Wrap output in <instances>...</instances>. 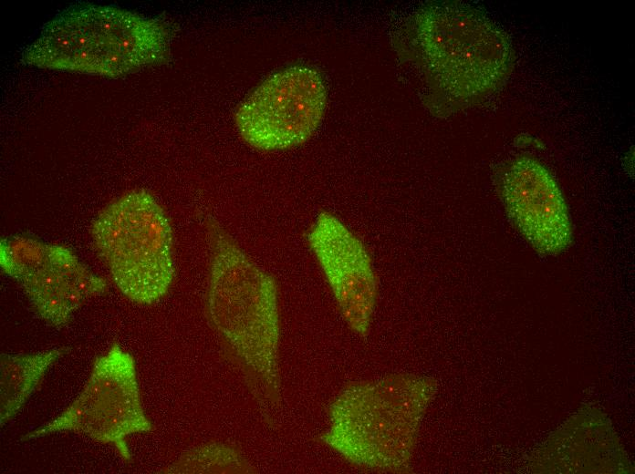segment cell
Wrapping results in <instances>:
<instances>
[{
	"label": "cell",
	"instance_id": "cell-1",
	"mask_svg": "<svg viewBox=\"0 0 635 474\" xmlns=\"http://www.w3.org/2000/svg\"><path fill=\"white\" fill-rule=\"evenodd\" d=\"M210 323L266 419L280 401V316L275 279L215 227L206 300Z\"/></svg>",
	"mask_w": 635,
	"mask_h": 474
},
{
	"label": "cell",
	"instance_id": "cell-2",
	"mask_svg": "<svg viewBox=\"0 0 635 474\" xmlns=\"http://www.w3.org/2000/svg\"><path fill=\"white\" fill-rule=\"evenodd\" d=\"M433 391L432 380L412 374L351 384L330 405V426L320 439L357 466L401 471Z\"/></svg>",
	"mask_w": 635,
	"mask_h": 474
},
{
	"label": "cell",
	"instance_id": "cell-3",
	"mask_svg": "<svg viewBox=\"0 0 635 474\" xmlns=\"http://www.w3.org/2000/svg\"><path fill=\"white\" fill-rule=\"evenodd\" d=\"M169 42L167 29L156 19L83 5L47 22L21 60L38 67L117 77L161 62Z\"/></svg>",
	"mask_w": 635,
	"mask_h": 474
},
{
	"label": "cell",
	"instance_id": "cell-4",
	"mask_svg": "<svg viewBox=\"0 0 635 474\" xmlns=\"http://www.w3.org/2000/svg\"><path fill=\"white\" fill-rule=\"evenodd\" d=\"M410 45L432 82L454 99H469L499 85L512 48L502 29L475 9L436 4L410 26Z\"/></svg>",
	"mask_w": 635,
	"mask_h": 474
},
{
	"label": "cell",
	"instance_id": "cell-5",
	"mask_svg": "<svg viewBox=\"0 0 635 474\" xmlns=\"http://www.w3.org/2000/svg\"><path fill=\"white\" fill-rule=\"evenodd\" d=\"M91 232L126 297L149 304L167 293L174 275L172 228L151 194L143 190L124 194L99 214Z\"/></svg>",
	"mask_w": 635,
	"mask_h": 474
},
{
	"label": "cell",
	"instance_id": "cell-6",
	"mask_svg": "<svg viewBox=\"0 0 635 474\" xmlns=\"http://www.w3.org/2000/svg\"><path fill=\"white\" fill-rule=\"evenodd\" d=\"M151 429L141 406L135 361L119 345L98 357L78 397L58 417L24 436L29 440L72 431L116 447L130 459L126 437Z\"/></svg>",
	"mask_w": 635,
	"mask_h": 474
},
{
	"label": "cell",
	"instance_id": "cell-7",
	"mask_svg": "<svg viewBox=\"0 0 635 474\" xmlns=\"http://www.w3.org/2000/svg\"><path fill=\"white\" fill-rule=\"evenodd\" d=\"M327 106L320 74L293 66L271 75L238 108L235 126L242 139L261 150L285 149L308 139Z\"/></svg>",
	"mask_w": 635,
	"mask_h": 474
},
{
	"label": "cell",
	"instance_id": "cell-8",
	"mask_svg": "<svg viewBox=\"0 0 635 474\" xmlns=\"http://www.w3.org/2000/svg\"><path fill=\"white\" fill-rule=\"evenodd\" d=\"M3 271L19 282L37 314L54 326H63L90 296L107 288L68 248L24 237L1 243Z\"/></svg>",
	"mask_w": 635,
	"mask_h": 474
},
{
	"label": "cell",
	"instance_id": "cell-9",
	"mask_svg": "<svg viewBox=\"0 0 635 474\" xmlns=\"http://www.w3.org/2000/svg\"><path fill=\"white\" fill-rule=\"evenodd\" d=\"M307 242L349 326L368 335L378 298V279L363 242L339 219L321 212Z\"/></svg>",
	"mask_w": 635,
	"mask_h": 474
},
{
	"label": "cell",
	"instance_id": "cell-10",
	"mask_svg": "<svg viewBox=\"0 0 635 474\" xmlns=\"http://www.w3.org/2000/svg\"><path fill=\"white\" fill-rule=\"evenodd\" d=\"M509 217L539 252L555 254L571 242V224L561 191L549 173L530 158L514 160L502 179Z\"/></svg>",
	"mask_w": 635,
	"mask_h": 474
},
{
	"label": "cell",
	"instance_id": "cell-11",
	"mask_svg": "<svg viewBox=\"0 0 635 474\" xmlns=\"http://www.w3.org/2000/svg\"><path fill=\"white\" fill-rule=\"evenodd\" d=\"M62 353L61 349H52L35 354H1V426L20 410L47 370Z\"/></svg>",
	"mask_w": 635,
	"mask_h": 474
},
{
	"label": "cell",
	"instance_id": "cell-12",
	"mask_svg": "<svg viewBox=\"0 0 635 474\" xmlns=\"http://www.w3.org/2000/svg\"><path fill=\"white\" fill-rule=\"evenodd\" d=\"M254 468L232 446L209 443L194 448L167 468L171 473H249Z\"/></svg>",
	"mask_w": 635,
	"mask_h": 474
}]
</instances>
